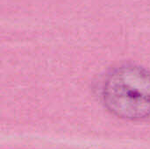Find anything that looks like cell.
<instances>
[{"label": "cell", "instance_id": "6da1fadb", "mask_svg": "<svg viewBox=\"0 0 150 149\" xmlns=\"http://www.w3.org/2000/svg\"><path fill=\"white\" fill-rule=\"evenodd\" d=\"M106 109L118 118L140 120L150 117V70L123 64L105 76L101 89Z\"/></svg>", "mask_w": 150, "mask_h": 149}]
</instances>
